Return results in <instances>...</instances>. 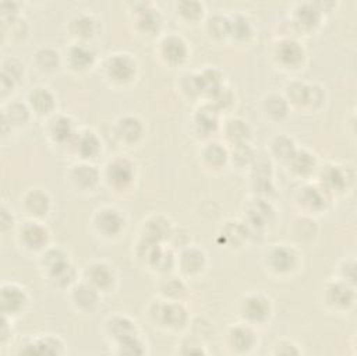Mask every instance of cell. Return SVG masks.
Masks as SVG:
<instances>
[{
	"label": "cell",
	"instance_id": "6da1fadb",
	"mask_svg": "<svg viewBox=\"0 0 357 356\" xmlns=\"http://www.w3.org/2000/svg\"><path fill=\"white\" fill-rule=\"evenodd\" d=\"M138 73L135 57L127 52H116L103 61V75L113 85H127L132 82Z\"/></svg>",
	"mask_w": 357,
	"mask_h": 356
},
{
	"label": "cell",
	"instance_id": "7a4b0ae2",
	"mask_svg": "<svg viewBox=\"0 0 357 356\" xmlns=\"http://www.w3.org/2000/svg\"><path fill=\"white\" fill-rule=\"evenodd\" d=\"M284 98L287 99L289 105L318 110L324 106L326 95L324 87L318 84H308L301 80H293L284 88Z\"/></svg>",
	"mask_w": 357,
	"mask_h": 356
},
{
	"label": "cell",
	"instance_id": "3957f363",
	"mask_svg": "<svg viewBox=\"0 0 357 356\" xmlns=\"http://www.w3.org/2000/svg\"><path fill=\"white\" fill-rule=\"evenodd\" d=\"M149 314L155 324L169 329H181L188 322V313L178 300H155L149 307Z\"/></svg>",
	"mask_w": 357,
	"mask_h": 356
},
{
	"label": "cell",
	"instance_id": "277c9868",
	"mask_svg": "<svg viewBox=\"0 0 357 356\" xmlns=\"http://www.w3.org/2000/svg\"><path fill=\"white\" fill-rule=\"evenodd\" d=\"M137 177V166L127 156H114L110 159L103 170V179L116 191L130 188Z\"/></svg>",
	"mask_w": 357,
	"mask_h": 356
},
{
	"label": "cell",
	"instance_id": "5b68a950",
	"mask_svg": "<svg viewBox=\"0 0 357 356\" xmlns=\"http://www.w3.org/2000/svg\"><path fill=\"white\" fill-rule=\"evenodd\" d=\"M92 226L99 236L105 239H114L124 232L127 218L124 212L116 207H102L95 211L92 216Z\"/></svg>",
	"mask_w": 357,
	"mask_h": 356
},
{
	"label": "cell",
	"instance_id": "8992f818",
	"mask_svg": "<svg viewBox=\"0 0 357 356\" xmlns=\"http://www.w3.org/2000/svg\"><path fill=\"white\" fill-rule=\"evenodd\" d=\"M18 243L28 251H43L49 247L50 232L40 219L29 218L18 226Z\"/></svg>",
	"mask_w": 357,
	"mask_h": 356
},
{
	"label": "cell",
	"instance_id": "52a82bcc",
	"mask_svg": "<svg viewBox=\"0 0 357 356\" xmlns=\"http://www.w3.org/2000/svg\"><path fill=\"white\" fill-rule=\"evenodd\" d=\"M264 262L271 272L276 275H287L297 269L300 258L294 247L287 244H273L266 250Z\"/></svg>",
	"mask_w": 357,
	"mask_h": 356
},
{
	"label": "cell",
	"instance_id": "ba28073f",
	"mask_svg": "<svg viewBox=\"0 0 357 356\" xmlns=\"http://www.w3.org/2000/svg\"><path fill=\"white\" fill-rule=\"evenodd\" d=\"M240 316L244 322L251 325L265 324L272 314L271 299L259 292L248 293L240 302Z\"/></svg>",
	"mask_w": 357,
	"mask_h": 356
},
{
	"label": "cell",
	"instance_id": "9c48e42d",
	"mask_svg": "<svg viewBox=\"0 0 357 356\" xmlns=\"http://www.w3.org/2000/svg\"><path fill=\"white\" fill-rule=\"evenodd\" d=\"M353 181L350 169L337 163H326L319 170V186L332 197L343 193Z\"/></svg>",
	"mask_w": 357,
	"mask_h": 356
},
{
	"label": "cell",
	"instance_id": "30bf717a",
	"mask_svg": "<svg viewBox=\"0 0 357 356\" xmlns=\"http://www.w3.org/2000/svg\"><path fill=\"white\" fill-rule=\"evenodd\" d=\"M67 179L73 188L81 193H88L99 186L102 173L92 162L81 161L68 169Z\"/></svg>",
	"mask_w": 357,
	"mask_h": 356
},
{
	"label": "cell",
	"instance_id": "8fae6325",
	"mask_svg": "<svg viewBox=\"0 0 357 356\" xmlns=\"http://www.w3.org/2000/svg\"><path fill=\"white\" fill-rule=\"evenodd\" d=\"M273 59L286 70L300 68L305 60V50L296 39L282 38L273 46Z\"/></svg>",
	"mask_w": 357,
	"mask_h": 356
},
{
	"label": "cell",
	"instance_id": "7c38bea8",
	"mask_svg": "<svg viewBox=\"0 0 357 356\" xmlns=\"http://www.w3.org/2000/svg\"><path fill=\"white\" fill-rule=\"evenodd\" d=\"M325 303L335 311L349 310L356 300L354 285H350L342 279H335L333 282L326 283L324 289Z\"/></svg>",
	"mask_w": 357,
	"mask_h": 356
},
{
	"label": "cell",
	"instance_id": "4fadbf2b",
	"mask_svg": "<svg viewBox=\"0 0 357 356\" xmlns=\"http://www.w3.org/2000/svg\"><path fill=\"white\" fill-rule=\"evenodd\" d=\"M84 281L88 282L100 293H103L114 288L117 275L110 264L105 261H93L86 265L84 271Z\"/></svg>",
	"mask_w": 357,
	"mask_h": 356
},
{
	"label": "cell",
	"instance_id": "5bb4252c",
	"mask_svg": "<svg viewBox=\"0 0 357 356\" xmlns=\"http://www.w3.org/2000/svg\"><path fill=\"white\" fill-rule=\"evenodd\" d=\"M28 295L24 288L17 283L4 282L0 289V307L4 316L14 317L21 314L28 306Z\"/></svg>",
	"mask_w": 357,
	"mask_h": 356
},
{
	"label": "cell",
	"instance_id": "9a60e30c",
	"mask_svg": "<svg viewBox=\"0 0 357 356\" xmlns=\"http://www.w3.org/2000/svg\"><path fill=\"white\" fill-rule=\"evenodd\" d=\"M68 147L81 161L91 162L100 154L102 141L93 130L82 128L75 133V135L71 140V142L68 144Z\"/></svg>",
	"mask_w": 357,
	"mask_h": 356
},
{
	"label": "cell",
	"instance_id": "2e32d148",
	"mask_svg": "<svg viewBox=\"0 0 357 356\" xmlns=\"http://www.w3.org/2000/svg\"><path fill=\"white\" fill-rule=\"evenodd\" d=\"M159 56L166 64L176 67L188 59L190 49L184 38L176 34H169L159 42Z\"/></svg>",
	"mask_w": 357,
	"mask_h": 356
},
{
	"label": "cell",
	"instance_id": "e0dca14e",
	"mask_svg": "<svg viewBox=\"0 0 357 356\" xmlns=\"http://www.w3.org/2000/svg\"><path fill=\"white\" fill-rule=\"evenodd\" d=\"M329 200L331 195L319 184H305L296 195L297 205L310 214H319L325 211Z\"/></svg>",
	"mask_w": 357,
	"mask_h": 356
},
{
	"label": "cell",
	"instance_id": "ac0fdd59",
	"mask_svg": "<svg viewBox=\"0 0 357 356\" xmlns=\"http://www.w3.org/2000/svg\"><path fill=\"white\" fill-rule=\"evenodd\" d=\"M134 22L139 34L155 35L162 28V14L152 3H138L134 6Z\"/></svg>",
	"mask_w": 357,
	"mask_h": 356
},
{
	"label": "cell",
	"instance_id": "d6986e66",
	"mask_svg": "<svg viewBox=\"0 0 357 356\" xmlns=\"http://www.w3.org/2000/svg\"><path fill=\"white\" fill-rule=\"evenodd\" d=\"M324 11L317 3H300L294 7L291 24L300 32L315 31L322 21Z\"/></svg>",
	"mask_w": 357,
	"mask_h": 356
},
{
	"label": "cell",
	"instance_id": "ffe728a7",
	"mask_svg": "<svg viewBox=\"0 0 357 356\" xmlns=\"http://www.w3.org/2000/svg\"><path fill=\"white\" fill-rule=\"evenodd\" d=\"M227 343L229 346L238 353H247L258 345V336L254 329V325L247 322H240L231 325L227 331Z\"/></svg>",
	"mask_w": 357,
	"mask_h": 356
},
{
	"label": "cell",
	"instance_id": "44dd1931",
	"mask_svg": "<svg viewBox=\"0 0 357 356\" xmlns=\"http://www.w3.org/2000/svg\"><path fill=\"white\" fill-rule=\"evenodd\" d=\"M114 134L120 142L127 145H134L144 138L145 126L139 117L132 114H126L117 119L114 124Z\"/></svg>",
	"mask_w": 357,
	"mask_h": 356
},
{
	"label": "cell",
	"instance_id": "7402d4cb",
	"mask_svg": "<svg viewBox=\"0 0 357 356\" xmlns=\"http://www.w3.org/2000/svg\"><path fill=\"white\" fill-rule=\"evenodd\" d=\"M21 204L29 218L42 219L50 212L52 198L43 188H29L24 194Z\"/></svg>",
	"mask_w": 357,
	"mask_h": 356
},
{
	"label": "cell",
	"instance_id": "603a6c76",
	"mask_svg": "<svg viewBox=\"0 0 357 356\" xmlns=\"http://www.w3.org/2000/svg\"><path fill=\"white\" fill-rule=\"evenodd\" d=\"M49 138L57 145H68L74 138L75 128L74 120L67 114H54L49 119L46 127Z\"/></svg>",
	"mask_w": 357,
	"mask_h": 356
},
{
	"label": "cell",
	"instance_id": "cb8c5ba5",
	"mask_svg": "<svg viewBox=\"0 0 357 356\" xmlns=\"http://www.w3.org/2000/svg\"><path fill=\"white\" fill-rule=\"evenodd\" d=\"M70 297L71 303L78 311L92 313L100 302V292L82 279L81 282L71 286Z\"/></svg>",
	"mask_w": 357,
	"mask_h": 356
},
{
	"label": "cell",
	"instance_id": "d4e9b609",
	"mask_svg": "<svg viewBox=\"0 0 357 356\" xmlns=\"http://www.w3.org/2000/svg\"><path fill=\"white\" fill-rule=\"evenodd\" d=\"M176 264L184 275L197 276L206 267V254L198 247L185 246L176 257Z\"/></svg>",
	"mask_w": 357,
	"mask_h": 356
},
{
	"label": "cell",
	"instance_id": "484cf974",
	"mask_svg": "<svg viewBox=\"0 0 357 356\" xmlns=\"http://www.w3.org/2000/svg\"><path fill=\"white\" fill-rule=\"evenodd\" d=\"M106 335L110 339V342L116 345L124 339L139 335V328L137 322L130 317L116 314L106 320Z\"/></svg>",
	"mask_w": 357,
	"mask_h": 356
},
{
	"label": "cell",
	"instance_id": "4316f807",
	"mask_svg": "<svg viewBox=\"0 0 357 356\" xmlns=\"http://www.w3.org/2000/svg\"><path fill=\"white\" fill-rule=\"evenodd\" d=\"M96 61L95 52L89 47L88 43L74 42L66 50V64L68 68L77 73L89 70Z\"/></svg>",
	"mask_w": 357,
	"mask_h": 356
},
{
	"label": "cell",
	"instance_id": "83f0119b",
	"mask_svg": "<svg viewBox=\"0 0 357 356\" xmlns=\"http://www.w3.org/2000/svg\"><path fill=\"white\" fill-rule=\"evenodd\" d=\"M67 29L70 35L75 39V42L86 43L88 40L96 36L99 29V22L93 15L86 13H79L71 17V20L68 21Z\"/></svg>",
	"mask_w": 357,
	"mask_h": 356
},
{
	"label": "cell",
	"instance_id": "f1b7e54d",
	"mask_svg": "<svg viewBox=\"0 0 357 356\" xmlns=\"http://www.w3.org/2000/svg\"><path fill=\"white\" fill-rule=\"evenodd\" d=\"M26 103L32 113L38 116H50L56 109V95L43 85L33 87L26 96Z\"/></svg>",
	"mask_w": 357,
	"mask_h": 356
},
{
	"label": "cell",
	"instance_id": "f546056e",
	"mask_svg": "<svg viewBox=\"0 0 357 356\" xmlns=\"http://www.w3.org/2000/svg\"><path fill=\"white\" fill-rule=\"evenodd\" d=\"M142 236L144 239L156 242V243H162L163 240H167L172 233H173V228H172V222L162 215H152L149 216L144 225H142Z\"/></svg>",
	"mask_w": 357,
	"mask_h": 356
},
{
	"label": "cell",
	"instance_id": "4dcf8cb0",
	"mask_svg": "<svg viewBox=\"0 0 357 356\" xmlns=\"http://www.w3.org/2000/svg\"><path fill=\"white\" fill-rule=\"evenodd\" d=\"M290 105L284 95L278 92H269L262 99V112L271 121H282L287 117Z\"/></svg>",
	"mask_w": 357,
	"mask_h": 356
},
{
	"label": "cell",
	"instance_id": "1f68e13d",
	"mask_svg": "<svg viewBox=\"0 0 357 356\" xmlns=\"http://www.w3.org/2000/svg\"><path fill=\"white\" fill-rule=\"evenodd\" d=\"M194 126L197 133L209 135L219 128V110L211 103H205L197 109L194 114Z\"/></svg>",
	"mask_w": 357,
	"mask_h": 356
},
{
	"label": "cell",
	"instance_id": "d6a6232c",
	"mask_svg": "<svg viewBox=\"0 0 357 356\" xmlns=\"http://www.w3.org/2000/svg\"><path fill=\"white\" fill-rule=\"evenodd\" d=\"M287 165L296 176L307 179L317 170L318 161L311 151L304 148H297L296 154L293 155V158L289 161Z\"/></svg>",
	"mask_w": 357,
	"mask_h": 356
},
{
	"label": "cell",
	"instance_id": "836d02e7",
	"mask_svg": "<svg viewBox=\"0 0 357 356\" xmlns=\"http://www.w3.org/2000/svg\"><path fill=\"white\" fill-rule=\"evenodd\" d=\"M22 353H36V355H63L66 352L64 343L59 336L54 335H43L35 338L24 349Z\"/></svg>",
	"mask_w": 357,
	"mask_h": 356
},
{
	"label": "cell",
	"instance_id": "e575fe53",
	"mask_svg": "<svg viewBox=\"0 0 357 356\" xmlns=\"http://www.w3.org/2000/svg\"><path fill=\"white\" fill-rule=\"evenodd\" d=\"M201 161L206 168L220 169L229 161V149L219 141H209L201 148Z\"/></svg>",
	"mask_w": 357,
	"mask_h": 356
},
{
	"label": "cell",
	"instance_id": "d590c367",
	"mask_svg": "<svg viewBox=\"0 0 357 356\" xmlns=\"http://www.w3.org/2000/svg\"><path fill=\"white\" fill-rule=\"evenodd\" d=\"M31 114H32V110L29 109L28 103H24L20 101H11L3 109L1 119H4L13 128V127H22L28 124Z\"/></svg>",
	"mask_w": 357,
	"mask_h": 356
},
{
	"label": "cell",
	"instance_id": "8d00e7d4",
	"mask_svg": "<svg viewBox=\"0 0 357 356\" xmlns=\"http://www.w3.org/2000/svg\"><path fill=\"white\" fill-rule=\"evenodd\" d=\"M269 151L276 161L289 163V161L293 158V155L297 151V145L291 137L286 134H279L271 140Z\"/></svg>",
	"mask_w": 357,
	"mask_h": 356
},
{
	"label": "cell",
	"instance_id": "74e56055",
	"mask_svg": "<svg viewBox=\"0 0 357 356\" xmlns=\"http://www.w3.org/2000/svg\"><path fill=\"white\" fill-rule=\"evenodd\" d=\"M250 133H251V130H250L248 123L243 119H238V117L229 119L223 124V134L231 145L248 142Z\"/></svg>",
	"mask_w": 357,
	"mask_h": 356
},
{
	"label": "cell",
	"instance_id": "f35d334b",
	"mask_svg": "<svg viewBox=\"0 0 357 356\" xmlns=\"http://www.w3.org/2000/svg\"><path fill=\"white\" fill-rule=\"evenodd\" d=\"M61 63V56L56 49L52 47H40L33 54L35 67L45 74L53 73L59 68Z\"/></svg>",
	"mask_w": 357,
	"mask_h": 356
},
{
	"label": "cell",
	"instance_id": "ab89813d",
	"mask_svg": "<svg viewBox=\"0 0 357 356\" xmlns=\"http://www.w3.org/2000/svg\"><path fill=\"white\" fill-rule=\"evenodd\" d=\"M254 36V25L244 14H236L230 18V39L244 43Z\"/></svg>",
	"mask_w": 357,
	"mask_h": 356
},
{
	"label": "cell",
	"instance_id": "60d3db41",
	"mask_svg": "<svg viewBox=\"0 0 357 356\" xmlns=\"http://www.w3.org/2000/svg\"><path fill=\"white\" fill-rule=\"evenodd\" d=\"M1 29H3V38L6 39L7 36H10V39L13 42H21L29 34V25L26 22V20H24L20 15H17L14 18L3 20Z\"/></svg>",
	"mask_w": 357,
	"mask_h": 356
},
{
	"label": "cell",
	"instance_id": "b9f144b4",
	"mask_svg": "<svg viewBox=\"0 0 357 356\" xmlns=\"http://www.w3.org/2000/svg\"><path fill=\"white\" fill-rule=\"evenodd\" d=\"M206 31L213 39H226L230 36V18L222 14L212 15L206 22Z\"/></svg>",
	"mask_w": 357,
	"mask_h": 356
},
{
	"label": "cell",
	"instance_id": "7bdbcfd3",
	"mask_svg": "<svg viewBox=\"0 0 357 356\" xmlns=\"http://www.w3.org/2000/svg\"><path fill=\"white\" fill-rule=\"evenodd\" d=\"M177 14L187 22H197L204 15V4L194 0H183L176 4Z\"/></svg>",
	"mask_w": 357,
	"mask_h": 356
},
{
	"label": "cell",
	"instance_id": "ee69618b",
	"mask_svg": "<svg viewBox=\"0 0 357 356\" xmlns=\"http://www.w3.org/2000/svg\"><path fill=\"white\" fill-rule=\"evenodd\" d=\"M229 159L238 168L244 166H251L252 162L255 161V155L252 148L250 147L248 142L243 144H236L231 145V151L229 152Z\"/></svg>",
	"mask_w": 357,
	"mask_h": 356
},
{
	"label": "cell",
	"instance_id": "f6af8a7d",
	"mask_svg": "<svg viewBox=\"0 0 357 356\" xmlns=\"http://www.w3.org/2000/svg\"><path fill=\"white\" fill-rule=\"evenodd\" d=\"M114 346H116L114 352L119 355H144V353H146V343L139 335L124 339V341L116 343Z\"/></svg>",
	"mask_w": 357,
	"mask_h": 356
},
{
	"label": "cell",
	"instance_id": "bcb514c9",
	"mask_svg": "<svg viewBox=\"0 0 357 356\" xmlns=\"http://www.w3.org/2000/svg\"><path fill=\"white\" fill-rule=\"evenodd\" d=\"M1 74L13 80L15 84H20L24 80L25 68L24 64L15 57H6L1 63Z\"/></svg>",
	"mask_w": 357,
	"mask_h": 356
},
{
	"label": "cell",
	"instance_id": "7dc6e473",
	"mask_svg": "<svg viewBox=\"0 0 357 356\" xmlns=\"http://www.w3.org/2000/svg\"><path fill=\"white\" fill-rule=\"evenodd\" d=\"M160 290H162L165 299L180 302V299L184 296L187 288L180 278H169L162 283Z\"/></svg>",
	"mask_w": 357,
	"mask_h": 356
},
{
	"label": "cell",
	"instance_id": "c3c4849f",
	"mask_svg": "<svg viewBox=\"0 0 357 356\" xmlns=\"http://www.w3.org/2000/svg\"><path fill=\"white\" fill-rule=\"evenodd\" d=\"M350 285H354L356 279V261L354 258H346L339 265V278Z\"/></svg>",
	"mask_w": 357,
	"mask_h": 356
},
{
	"label": "cell",
	"instance_id": "681fc988",
	"mask_svg": "<svg viewBox=\"0 0 357 356\" xmlns=\"http://www.w3.org/2000/svg\"><path fill=\"white\" fill-rule=\"evenodd\" d=\"M273 353L275 355H300L301 349L297 346V343H294L291 341H287V339H283V341H279L275 345Z\"/></svg>",
	"mask_w": 357,
	"mask_h": 356
},
{
	"label": "cell",
	"instance_id": "f907efd6",
	"mask_svg": "<svg viewBox=\"0 0 357 356\" xmlns=\"http://www.w3.org/2000/svg\"><path fill=\"white\" fill-rule=\"evenodd\" d=\"M0 223H1V229H3V230H7V229L13 228L14 223H15L14 214L6 207V204L1 205V211H0Z\"/></svg>",
	"mask_w": 357,
	"mask_h": 356
}]
</instances>
